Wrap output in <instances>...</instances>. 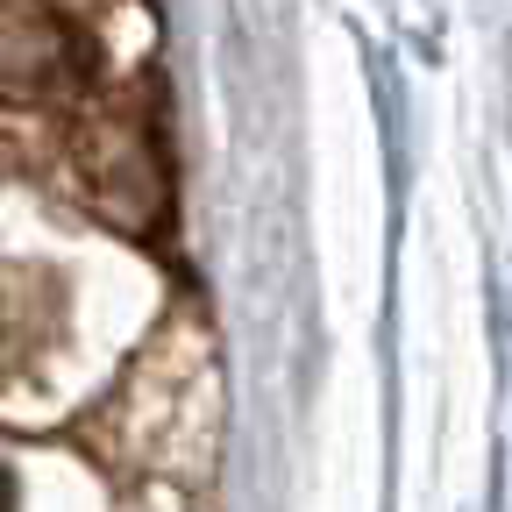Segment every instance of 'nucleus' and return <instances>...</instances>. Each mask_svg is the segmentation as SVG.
<instances>
[{
	"label": "nucleus",
	"instance_id": "nucleus-2",
	"mask_svg": "<svg viewBox=\"0 0 512 512\" xmlns=\"http://www.w3.org/2000/svg\"><path fill=\"white\" fill-rule=\"evenodd\" d=\"M86 79V36L50 0H0V100H64Z\"/></svg>",
	"mask_w": 512,
	"mask_h": 512
},
{
	"label": "nucleus",
	"instance_id": "nucleus-1",
	"mask_svg": "<svg viewBox=\"0 0 512 512\" xmlns=\"http://www.w3.org/2000/svg\"><path fill=\"white\" fill-rule=\"evenodd\" d=\"M72 178L86 192V207L121 221V228H157L164 221V157L150 143V128L136 114H93L72 136Z\"/></svg>",
	"mask_w": 512,
	"mask_h": 512
}]
</instances>
